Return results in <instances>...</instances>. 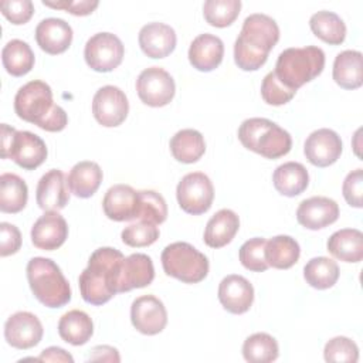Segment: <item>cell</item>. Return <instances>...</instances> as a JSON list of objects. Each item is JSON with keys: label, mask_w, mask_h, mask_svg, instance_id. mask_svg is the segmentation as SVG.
<instances>
[{"label": "cell", "mask_w": 363, "mask_h": 363, "mask_svg": "<svg viewBox=\"0 0 363 363\" xmlns=\"http://www.w3.org/2000/svg\"><path fill=\"white\" fill-rule=\"evenodd\" d=\"M238 228V216L230 208H221L207 221L204 230V242L210 248H221L233 241Z\"/></svg>", "instance_id": "25"}, {"label": "cell", "mask_w": 363, "mask_h": 363, "mask_svg": "<svg viewBox=\"0 0 363 363\" xmlns=\"http://www.w3.org/2000/svg\"><path fill=\"white\" fill-rule=\"evenodd\" d=\"M68 183L65 174L58 169H51L41 176L35 190V200L44 211H58L69 200Z\"/></svg>", "instance_id": "19"}, {"label": "cell", "mask_w": 363, "mask_h": 363, "mask_svg": "<svg viewBox=\"0 0 363 363\" xmlns=\"http://www.w3.org/2000/svg\"><path fill=\"white\" fill-rule=\"evenodd\" d=\"M312 33L330 45H339L346 38V24L333 11L320 10L309 18Z\"/></svg>", "instance_id": "35"}, {"label": "cell", "mask_w": 363, "mask_h": 363, "mask_svg": "<svg viewBox=\"0 0 363 363\" xmlns=\"http://www.w3.org/2000/svg\"><path fill=\"white\" fill-rule=\"evenodd\" d=\"M303 153L313 166L328 167L340 157L342 139L335 130L328 128L313 130L305 140Z\"/></svg>", "instance_id": "15"}, {"label": "cell", "mask_w": 363, "mask_h": 363, "mask_svg": "<svg viewBox=\"0 0 363 363\" xmlns=\"http://www.w3.org/2000/svg\"><path fill=\"white\" fill-rule=\"evenodd\" d=\"M265 242L267 240L262 237H254L247 240L238 252L241 264L254 272H262L268 269V264L265 261Z\"/></svg>", "instance_id": "41"}, {"label": "cell", "mask_w": 363, "mask_h": 363, "mask_svg": "<svg viewBox=\"0 0 363 363\" xmlns=\"http://www.w3.org/2000/svg\"><path fill=\"white\" fill-rule=\"evenodd\" d=\"M238 139L245 149L267 159L285 156L292 147L289 132L265 118L245 119L238 128Z\"/></svg>", "instance_id": "6"}, {"label": "cell", "mask_w": 363, "mask_h": 363, "mask_svg": "<svg viewBox=\"0 0 363 363\" xmlns=\"http://www.w3.org/2000/svg\"><path fill=\"white\" fill-rule=\"evenodd\" d=\"M240 0H207L203 4V14L206 21L213 27H227L240 14Z\"/></svg>", "instance_id": "39"}, {"label": "cell", "mask_w": 363, "mask_h": 363, "mask_svg": "<svg viewBox=\"0 0 363 363\" xmlns=\"http://www.w3.org/2000/svg\"><path fill=\"white\" fill-rule=\"evenodd\" d=\"M123 254L112 247L95 250L78 278L81 296L91 305H104L118 294V278Z\"/></svg>", "instance_id": "2"}, {"label": "cell", "mask_w": 363, "mask_h": 363, "mask_svg": "<svg viewBox=\"0 0 363 363\" xmlns=\"http://www.w3.org/2000/svg\"><path fill=\"white\" fill-rule=\"evenodd\" d=\"M94 333V323L88 313L79 309H72L64 313L58 322L60 337L74 346L85 345Z\"/></svg>", "instance_id": "30"}, {"label": "cell", "mask_w": 363, "mask_h": 363, "mask_svg": "<svg viewBox=\"0 0 363 363\" xmlns=\"http://www.w3.org/2000/svg\"><path fill=\"white\" fill-rule=\"evenodd\" d=\"M14 111L20 119L47 132H60L68 123L65 111L52 101L50 85L40 79L30 81L17 91Z\"/></svg>", "instance_id": "3"}, {"label": "cell", "mask_w": 363, "mask_h": 363, "mask_svg": "<svg viewBox=\"0 0 363 363\" xmlns=\"http://www.w3.org/2000/svg\"><path fill=\"white\" fill-rule=\"evenodd\" d=\"M323 356L326 362L356 363L359 360V347L352 339L336 336L325 345Z\"/></svg>", "instance_id": "42"}, {"label": "cell", "mask_w": 363, "mask_h": 363, "mask_svg": "<svg viewBox=\"0 0 363 363\" xmlns=\"http://www.w3.org/2000/svg\"><path fill=\"white\" fill-rule=\"evenodd\" d=\"M38 360L40 362H64V363H72L74 362V357L65 352L64 349L61 347H57V346H51V347H47L41 352V354L38 356Z\"/></svg>", "instance_id": "49"}, {"label": "cell", "mask_w": 363, "mask_h": 363, "mask_svg": "<svg viewBox=\"0 0 363 363\" xmlns=\"http://www.w3.org/2000/svg\"><path fill=\"white\" fill-rule=\"evenodd\" d=\"M167 217V204L162 194L155 190L138 191L136 220L162 224Z\"/></svg>", "instance_id": "38"}, {"label": "cell", "mask_w": 363, "mask_h": 363, "mask_svg": "<svg viewBox=\"0 0 363 363\" xmlns=\"http://www.w3.org/2000/svg\"><path fill=\"white\" fill-rule=\"evenodd\" d=\"M35 41L47 54H61L72 43V28L62 18H44L35 27Z\"/></svg>", "instance_id": "22"}, {"label": "cell", "mask_w": 363, "mask_h": 363, "mask_svg": "<svg viewBox=\"0 0 363 363\" xmlns=\"http://www.w3.org/2000/svg\"><path fill=\"white\" fill-rule=\"evenodd\" d=\"M170 152L177 162L194 163L206 152V142L203 135L196 129H182L170 139Z\"/></svg>", "instance_id": "32"}, {"label": "cell", "mask_w": 363, "mask_h": 363, "mask_svg": "<svg viewBox=\"0 0 363 363\" xmlns=\"http://www.w3.org/2000/svg\"><path fill=\"white\" fill-rule=\"evenodd\" d=\"M343 197L346 203L352 207L360 208L363 206V172L362 169H356L350 172L342 186Z\"/></svg>", "instance_id": "45"}, {"label": "cell", "mask_w": 363, "mask_h": 363, "mask_svg": "<svg viewBox=\"0 0 363 363\" xmlns=\"http://www.w3.org/2000/svg\"><path fill=\"white\" fill-rule=\"evenodd\" d=\"M174 30L159 21L145 24L139 31V45L150 58H164L176 48Z\"/></svg>", "instance_id": "23"}, {"label": "cell", "mask_w": 363, "mask_h": 363, "mask_svg": "<svg viewBox=\"0 0 363 363\" xmlns=\"http://www.w3.org/2000/svg\"><path fill=\"white\" fill-rule=\"evenodd\" d=\"M157 224L147 223V221H138L123 228L121 237L122 241L135 248H142L152 245L159 238V228Z\"/></svg>", "instance_id": "40"}, {"label": "cell", "mask_w": 363, "mask_h": 363, "mask_svg": "<svg viewBox=\"0 0 363 363\" xmlns=\"http://www.w3.org/2000/svg\"><path fill=\"white\" fill-rule=\"evenodd\" d=\"M264 255L268 267L288 269L298 262L301 248L295 238L289 235H277L267 240Z\"/></svg>", "instance_id": "31"}, {"label": "cell", "mask_w": 363, "mask_h": 363, "mask_svg": "<svg viewBox=\"0 0 363 363\" xmlns=\"http://www.w3.org/2000/svg\"><path fill=\"white\" fill-rule=\"evenodd\" d=\"M162 267L166 275L184 284H197L208 274L207 257L189 242L169 244L162 252Z\"/></svg>", "instance_id": "7"}, {"label": "cell", "mask_w": 363, "mask_h": 363, "mask_svg": "<svg viewBox=\"0 0 363 363\" xmlns=\"http://www.w3.org/2000/svg\"><path fill=\"white\" fill-rule=\"evenodd\" d=\"M67 237L68 225L58 211H45L31 228V242L44 251L60 248Z\"/></svg>", "instance_id": "18"}, {"label": "cell", "mask_w": 363, "mask_h": 363, "mask_svg": "<svg viewBox=\"0 0 363 363\" xmlns=\"http://www.w3.org/2000/svg\"><path fill=\"white\" fill-rule=\"evenodd\" d=\"M296 91L286 88L274 74V71L268 72L261 84V96L268 105L279 106L289 102L295 96Z\"/></svg>", "instance_id": "43"}, {"label": "cell", "mask_w": 363, "mask_h": 363, "mask_svg": "<svg viewBox=\"0 0 363 363\" xmlns=\"http://www.w3.org/2000/svg\"><path fill=\"white\" fill-rule=\"evenodd\" d=\"M155 278V268L152 258L146 254L136 252L123 258L119 278L118 294L128 292L138 288H145L152 284Z\"/></svg>", "instance_id": "20"}, {"label": "cell", "mask_w": 363, "mask_h": 363, "mask_svg": "<svg viewBox=\"0 0 363 363\" xmlns=\"http://www.w3.org/2000/svg\"><path fill=\"white\" fill-rule=\"evenodd\" d=\"M105 216L113 221L136 220L138 191L129 184H113L102 200Z\"/></svg>", "instance_id": "21"}, {"label": "cell", "mask_w": 363, "mask_h": 363, "mask_svg": "<svg viewBox=\"0 0 363 363\" xmlns=\"http://www.w3.org/2000/svg\"><path fill=\"white\" fill-rule=\"evenodd\" d=\"M129 102L125 92L115 85L99 88L92 99V113L105 128L119 126L128 116Z\"/></svg>", "instance_id": "12"}, {"label": "cell", "mask_w": 363, "mask_h": 363, "mask_svg": "<svg viewBox=\"0 0 363 363\" xmlns=\"http://www.w3.org/2000/svg\"><path fill=\"white\" fill-rule=\"evenodd\" d=\"M326 247L340 261L360 262L363 258V234L357 228H342L329 237Z\"/></svg>", "instance_id": "28"}, {"label": "cell", "mask_w": 363, "mask_h": 363, "mask_svg": "<svg viewBox=\"0 0 363 363\" xmlns=\"http://www.w3.org/2000/svg\"><path fill=\"white\" fill-rule=\"evenodd\" d=\"M218 301L230 313H245L254 302V288L250 281L241 275H227L218 285Z\"/></svg>", "instance_id": "17"}, {"label": "cell", "mask_w": 363, "mask_h": 363, "mask_svg": "<svg viewBox=\"0 0 363 363\" xmlns=\"http://www.w3.org/2000/svg\"><path fill=\"white\" fill-rule=\"evenodd\" d=\"M102 177L104 174L98 163L84 160L72 166L67 177V183L72 194L79 199H88L94 193H96L101 186Z\"/></svg>", "instance_id": "26"}, {"label": "cell", "mask_w": 363, "mask_h": 363, "mask_svg": "<svg viewBox=\"0 0 363 363\" xmlns=\"http://www.w3.org/2000/svg\"><path fill=\"white\" fill-rule=\"evenodd\" d=\"M136 92L145 105L153 108L164 106L174 96V79L166 69L160 67H149L139 74L136 79Z\"/></svg>", "instance_id": "11"}, {"label": "cell", "mask_w": 363, "mask_h": 363, "mask_svg": "<svg viewBox=\"0 0 363 363\" xmlns=\"http://www.w3.org/2000/svg\"><path fill=\"white\" fill-rule=\"evenodd\" d=\"M278 354V342L268 333L258 332L244 340L242 356L250 363H269L277 360Z\"/></svg>", "instance_id": "37"}, {"label": "cell", "mask_w": 363, "mask_h": 363, "mask_svg": "<svg viewBox=\"0 0 363 363\" xmlns=\"http://www.w3.org/2000/svg\"><path fill=\"white\" fill-rule=\"evenodd\" d=\"M303 278L315 289H328L339 279V267L328 257H315L303 267Z\"/></svg>", "instance_id": "36"}, {"label": "cell", "mask_w": 363, "mask_h": 363, "mask_svg": "<svg viewBox=\"0 0 363 363\" xmlns=\"http://www.w3.org/2000/svg\"><path fill=\"white\" fill-rule=\"evenodd\" d=\"M27 200L28 189L26 182L14 173H3L0 176V210L16 214L26 207Z\"/></svg>", "instance_id": "33"}, {"label": "cell", "mask_w": 363, "mask_h": 363, "mask_svg": "<svg viewBox=\"0 0 363 363\" xmlns=\"http://www.w3.org/2000/svg\"><path fill=\"white\" fill-rule=\"evenodd\" d=\"M339 217V206L325 196H313L299 203L296 208L298 223L308 230H320L333 224Z\"/></svg>", "instance_id": "16"}, {"label": "cell", "mask_w": 363, "mask_h": 363, "mask_svg": "<svg viewBox=\"0 0 363 363\" xmlns=\"http://www.w3.org/2000/svg\"><path fill=\"white\" fill-rule=\"evenodd\" d=\"M325 67V52L316 45L284 50L275 62L274 74L289 89L298 91L315 79Z\"/></svg>", "instance_id": "4"}, {"label": "cell", "mask_w": 363, "mask_h": 363, "mask_svg": "<svg viewBox=\"0 0 363 363\" xmlns=\"http://www.w3.org/2000/svg\"><path fill=\"white\" fill-rule=\"evenodd\" d=\"M43 4L51 9H61L74 16H88L99 4L98 0H61V1H47L43 0Z\"/></svg>", "instance_id": "47"}, {"label": "cell", "mask_w": 363, "mask_h": 363, "mask_svg": "<svg viewBox=\"0 0 363 363\" xmlns=\"http://www.w3.org/2000/svg\"><path fill=\"white\" fill-rule=\"evenodd\" d=\"M176 196L184 213L200 216L210 210L214 199V187L207 174L203 172H191L179 182Z\"/></svg>", "instance_id": "9"}, {"label": "cell", "mask_w": 363, "mask_h": 363, "mask_svg": "<svg viewBox=\"0 0 363 363\" xmlns=\"http://www.w3.org/2000/svg\"><path fill=\"white\" fill-rule=\"evenodd\" d=\"M1 61L10 75L23 77L34 67V52L26 41L14 38L3 47Z\"/></svg>", "instance_id": "34"}, {"label": "cell", "mask_w": 363, "mask_h": 363, "mask_svg": "<svg viewBox=\"0 0 363 363\" xmlns=\"http://www.w3.org/2000/svg\"><path fill=\"white\" fill-rule=\"evenodd\" d=\"M224 55V44L220 37L204 33L197 35L189 48V61L197 71L210 72L216 69Z\"/></svg>", "instance_id": "24"}, {"label": "cell", "mask_w": 363, "mask_h": 363, "mask_svg": "<svg viewBox=\"0 0 363 363\" xmlns=\"http://www.w3.org/2000/svg\"><path fill=\"white\" fill-rule=\"evenodd\" d=\"M26 272L33 295L47 308H61L71 301L69 284L52 259L34 257Z\"/></svg>", "instance_id": "5"}, {"label": "cell", "mask_w": 363, "mask_h": 363, "mask_svg": "<svg viewBox=\"0 0 363 363\" xmlns=\"http://www.w3.org/2000/svg\"><path fill=\"white\" fill-rule=\"evenodd\" d=\"M21 247L20 230L10 223L0 224V255L9 257L16 254Z\"/></svg>", "instance_id": "46"}, {"label": "cell", "mask_w": 363, "mask_h": 363, "mask_svg": "<svg viewBox=\"0 0 363 363\" xmlns=\"http://www.w3.org/2000/svg\"><path fill=\"white\" fill-rule=\"evenodd\" d=\"M3 16L13 24H26L33 13L34 4L31 0H4L0 3Z\"/></svg>", "instance_id": "44"}, {"label": "cell", "mask_w": 363, "mask_h": 363, "mask_svg": "<svg viewBox=\"0 0 363 363\" xmlns=\"http://www.w3.org/2000/svg\"><path fill=\"white\" fill-rule=\"evenodd\" d=\"M125 47L121 38L112 33H96L85 44L84 57L89 68L96 72H109L118 68L123 60Z\"/></svg>", "instance_id": "10"}, {"label": "cell", "mask_w": 363, "mask_h": 363, "mask_svg": "<svg viewBox=\"0 0 363 363\" xmlns=\"http://www.w3.org/2000/svg\"><path fill=\"white\" fill-rule=\"evenodd\" d=\"M88 360H95V362H121V356L118 350L112 346L102 345V346H95L91 353Z\"/></svg>", "instance_id": "48"}, {"label": "cell", "mask_w": 363, "mask_h": 363, "mask_svg": "<svg viewBox=\"0 0 363 363\" xmlns=\"http://www.w3.org/2000/svg\"><path fill=\"white\" fill-rule=\"evenodd\" d=\"M44 140L28 130H16L1 123V159H11L26 170H34L47 159Z\"/></svg>", "instance_id": "8"}, {"label": "cell", "mask_w": 363, "mask_h": 363, "mask_svg": "<svg viewBox=\"0 0 363 363\" xmlns=\"http://www.w3.org/2000/svg\"><path fill=\"white\" fill-rule=\"evenodd\" d=\"M43 325L31 312H16L4 323V337L7 343L16 349H30L43 339Z\"/></svg>", "instance_id": "14"}, {"label": "cell", "mask_w": 363, "mask_h": 363, "mask_svg": "<svg viewBox=\"0 0 363 363\" xmlns=\"http://www.w3.org/2000/svg\"><path fill=\"white\" fill-rule=\"evenodd\" d=\"M272 183L277 191L282 196L295 197L306 190L309 184V174L302 163L286 162L275 169Z\"/></svg>", "instance_id": "29"}, {"label": "cell", "mask_w": 363, "mask_h": 363, "mask_svg": "<svg viewBox=\"0 0 363 363\" xmlns=\"http://www.w3.org/2000/svg\"><path fill=\"white\" fill-rule=\"evenodd\" d=\"M333 79L343 89H356L363 84L362 52L346 50L336 55L333 62Z\"/></svg>", "instance_id": "27"}, {"label": "cell", "mask_w": 363, "mask_h": 363, "mask_svg": "<svg viewBox=\"0 0 363 363\" xmlns=\"http://www.w3.org/2000/svg\"><path fill=\"white\" fill-rule=\"evenodd\" d=\"M130 320L138 332L147 336L157 335L167 323V311L155 295H143L132 302Z\"/></svg>", "instance_id": "13"}, {"label": "cell", "mask_w": 363, "mask_h": 363, "mask_svg": "<svg viewBox=\"0 0 363 363\" xmlns=\"http://www.w3.org/2000/svg\"><path fill=\"white\" fill-rule=\"evenodd\" d=\"M279 40L277 21L262 13L245 17L234 43V61L242 71H257L268 60L269 51Z\"/></svg>", "instance_id": "1"}]
</instances>
